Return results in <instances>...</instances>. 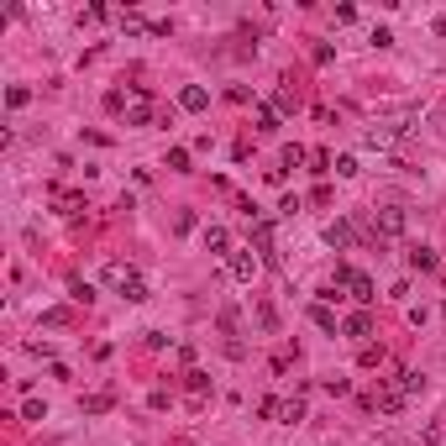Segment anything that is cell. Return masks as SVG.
<instances>
[{
  "instance_id": "26",
  "label": "cell",
  "mask_w": 446,
  "mask_h": 446,
  "mask_svg": "<svg viewBox=\"0 0 446 446\" xmlns=\"http://www.w3.org/2000/svg\"><path fill=\"white\" fill-rule=\"evenodd\" d=\"M278 410H283V399H258V415H263V420H278Z\"/></svg>"
},
{
  "instance_id": "27",
  "label": "cell",
  "mask_w": 446,
  "mask_h": 446,
  "mask_svg": "<svg viewBox=\"0 0 446 446\" xmlns=\"http://www.w3.org/2000/svg\"><path fill=\"white\" fill-rule=\"evenodd\" d=\"M58 205H63V215H79V210H85V200H79V195H58Z\"/></svg>"
},
{
  "instance_id": "4",
  "label": "cell",
  "mask_w": 446,
  "mask_h": 446,
  "mask_svg": "<svg viewBox=\"0 0 446 446\" xmlns=\"http://www.w3.org/2000/svg\"><path fill=\"white\" fill-rule=\"evenodd\" d=\"M342 336H352V342L368 347V336H373V315H368V310H352V315L342 320Z\"/></svg>"
},
{
  "instance_id": "10",
  "label": "cell",
  "mask_w": 446,
  "mask_h": 446,
  "mask_svg": "<svg viewBox=\"0 0 446 446\" xmlns=\"http://www.w3.org/2000/svg\"><path fill=\"white\" fill-rule=\"evenodd\" d=\"M121 32H126V37H142V32H158V21H142L137 11H121Z\"/></svg>"
},
{
  "instance_id": "2",
  "label": "cell",
  "mask_w": 446,
  "mask_h": 446,
  "mask_svg": "<svg viewBox=\"0 0 446 446\" xmlns=\"http://www.w3.org/2000/svg\"><path fill=\"white\" fill-rule=\"evenodd\" d=\"M153 121V89L147 85H137L131 89V111H126V126H147Z\"/></svg>"
},
{
  "instance_id": "21",
  "label": "cell",
  "mask_w": 446,
  "mask_h": 446,
  "mask_svg": "<svg viewBox=\"0 0 446 446\" xmlns=\"http://www.w3.org/2000/svg\"><path fill=\"white\" fill-rule=\"evenodd\" d=\"M26 100H32V89H26V85H11V89H6V105H11V111H21Z\"/></svg>"
},
{
  "instance_id": "31",
  "label": "cell",
  "mask_w": 446,
  "mask_h": 446,
  "mask_svg": "<svg viewBox=\"0 0 446 446\" xmlns=\"http://www.w3.org/2000/svg\"><path fill=\"white\" fill-rule=\"evenodd\" d=\"M436 37H446V16H436Z\"/></svg>"
},
{
  "instance_id": "16",
  "label": "cell",
  "mask_w": 446,
  "mask_h": 446,
  "mask_svg": "<svg viewBox=\"0 0 446 446\" xmlns=\"http://www.w3.org/2000/svg\"><path fill=\"white\" fill-rule=\"evenodd\" d=\"M310 320H315L320 331H331V336H336V315H331V305H320V300H315V305H310Z\"/></svg>"
},
{
  "instance_id": "24",
  "label": "cell",
  "mask_w": 446,
  "mask_h": 446,
  "mask_svg": "<svg viewBox=\"0 0 446 446\" xmlns=\"http://www.w3.org/2000/svg\"><path fill=\"white\" fill-rule=\"evenodd\" d=\"M168 168H173V173L189 168V147H168Z\"/></svg>"
},
{
  "instance_id": "17",
  "label": "cell",
  "mask_w": 446,
  "mask_h": 446,
  "mask_svg": "<svg viewBox=\"0 0 446 446\" xmlns=\"http://www.w3.org/2000/svg\"><path fill=\"white\" fill-rule=\"evenodd\" d=\"M357 362H362V368H384V362H388V352H384V347H362V352H357Z\"/></svg>"
},
{
  "instance_id": "29",
  "label": "cell",
  "mask_w": 446,
  "mask_h": 446,
  "mask_svg": "<svg viewBox=\"0 0 446 446\" xmlns=\"http://www.w3.org/2000/svg\"><path fill=\"white\" fill-rule=\"evenodd\" d=\"M205 388H210V378H205V373H189V394L200 399V394H205Z\"/></svg>"
},
{
  "instance_id": "12",
  "label": "cell",
  "mask_w": 446,
  "mask_h": 446,
  "mask_svg": "<svg viewBox=\"0 0 446 446\" xmlns=\"http://www.w3.org/2000/svg\"><path fill=\"white\" fill-rule=\"evenodd\" d=\"M252 241H258V252H273V221H268V215L252 221Z\"/></svg>"
},
{
  "instance_id": "7",
  "label": "cell",
  "mask_w": 446,
  "mask_h": 446,
  "mask_svg": "<svg viewBox=\"0 0 446 446\" xmlns=\"http://www.w3.org/2000/svg\"><path fill=\"white\" fill-rule=\"evenodd\" d=\"M205 252H221V258H232V232H226V226H205Z\"/></svg>"
},
{
  "instance_id": "14",
  "label": "cell",
  "mask_w": 446,
  "mask_h": 446,
  "mask_svg": "<svg viewBox=\"0 0 446 446\" xmlns=\"http://www.w3.org/2000/svg\"><path fill=\"white\" fill-rule=\"evenodd\" d=\"M305 420V399H283V410H278V425H300Z\"/></svg>"
},
{
  "instance_id": "1",
  "label": "cell",
  "mask_w": 446,
  "mask_h": 446,
  "mask_svg": "<svg viewBox=\"0 0 446 446\" xmlns=\"http://www.w3.org/2000/svg\"><path fill=\"white\" fill-rule=\"evenodd\" d=\"M226 268H232V278H236V283H252L263 263H258V252H252V247H236L232 258H226Z\"/></svg>"
},
{
  "instance_id": "9",
  "label": "cell",
  "mask_w": 446,
  "mask_h": 446,
  "mask_svg": "<svg viewBox=\"0 0 446 446\" xmlns=\"http://www.w3.org/2000/svg\"><path fill=\"white\" fill-rule=\"evenodd\" d=\"M399 131L404 126H368V131H362V142H368V147H394Z\"/></svg>"
},
{
  "instance_id": "5",
  "label": "cell",
  "mask_w": 446,
  "mask_h": 446,
  "mask_svg": "<svg viewBox=\"0 0 446 446\" xmlns=\"http://www.w3.org/2000/svg\"><path fill=\"white\" fill-rule=\"evenodd\" d=\"M347 289H352V300H357L362 310H368V305L378 300V283H373L368 273H352V278H347Z\"/></svg>"
},
{
  "instance_id": "8",
  "label": "cell",
  "mask_w": 446,
  "mask_h": 446,
  "mask_svg": "<svg viewBox=\"0 0 446 446\" xmlns=\"http://www.w3.org/2000/svg\"><path fill=\"white\" fill-rule=\"evenodd\" d=\"M352 236H357V232H352V221H331V226H326V247H336V252L352 247Z\"/></svg>"
},
{
  "instance_id": "20",
  "label": "cell",
  "mask_w": 446,
  "mask_h": 446,
  "mask_svg": "<svg viewBox=\"0 0 446 446\" xmlns=\"http://www.w3.org/2000/svg\"><path fill=\"white\" fill-rule=\"evenodd\" d=\"M69 320H74V315H69V310H63V305H58V310H43V326H48V331L69 326Z\"/></svg>"
},
{
  "instance_id": "6",
  "label": "cell",
  "mask_w": 446,
  "mask_h": 446,
  "mask_svg": "<svg viewBox=\"0 0 446 446\" xmlns=\"http://www.w3.org/2000/svg\"><path fill=\"white\" fill-rule=\"evenodd\" d=\"M210 105V89L205 85H184L179 89V111H205Z\"/></svg>"
},
{
  "instance_id": "15",
  "label": "cell",
  "mask_w": 446,
  "mask_h": 446,
  "mask_svg": "<svg viewBox=\"0 0 446 446\" xmlns=\"http://www.w3.org/2000/svg\"><path fill=\"white\" fill-rule=\"evenodd\" d=\"M410 268H420V273H436V252H430V247H410Z\"/></svg>"
},
{
  "instance_id": "28",
  "label": "cell",
  "mask_w": 446,
  "mask_h": 446,
  "mask_svg": "<svg viewBox=\"0 0 446 446\" xmlns=\"http://www.w3.org/2000/svg\"><path fill=\"white\" fill-rule=\"evenodd\" d=\"M258 326H263V331H278V315H273L268 305H258Z\"/></svg>"
},
{
  "instance_id": "18",
  "label": "cell",
  "mask_w": 446,
  "mask_h": 446,
  "mask_svg": "<svg viewBox=\"0 0 446 446\" xmlns=\"http://www.w3.org/2000/svg\"><path fill=\"white\" fill-rule=\"evenodd\" d=\"M305 158H310L305 147H300V142H289V147H283V158H278V163H283V173H289V168H300Z\"/></svg>"
},
{
  "instance_id": "23",
  "label": "cell",
  "mask_w": 446,
  "mask_h": 446,
  "mask_svg": "<svg viewBox=\"0 0 446 446\" xmlns=\"http://www.w3.org/2000/svg\"><path fill=\"white\" fill-rule=\"evenodd\" d=\"M121 294H126V300H131V305H142V300H147V283H142V273H137V278H131V283H126V289H121Z\"/></svg>"
},
{
  "instance_id": "19",
  "label": "cell",
  "mask_w": 446,
  "mask_h": 446,
  "mask_svg": "<svg viewBox=\"0 0 446 446\" xmlns=\"http://www.w3.org/2000/svg\"><path fill=\"white\" fill-rule=\"evenodd\" d=\"M331 173H336V179H352V173H357V158H352V153L331 158Z\"/></svg>"
},
{
  "instance_id": "22",
  "label": "cell",
  "mask_w": 446,
  "mask_h": 446,
  "mask_svg": "<svg viewBox=\"0 0 446 446\" xmlns=\"http://www.w3.org/2000/svg\"><path fill=\"white\" fill-rule=\"evenodd\" d=\"M21 420H48V404L43 399H26L21 404Z\"/></svg>"
},
{
  "instance_id": "25",
  "label": "cell",
  "mask_w": 446,
  "mask_h": 446,
  "mask_svg": "<svg viewBox=\"0 0 446 446\" xmlns=\"http://www.w3.org/2000/svg\"><path fill=\"white\" fill-rule=\"evenodd\" d=\"M111 404H116L111 394H89V399H85V410H89V415H105V410H111Z\"/></svg>"
},
{
  "instance_id": "30",
  "label": "cell",
  "mask_w": 446,
  "mask_h": 446,
  "mask_svg": "<svg viewBox=\"0 0 446 446\" xmlns=\"http://www.w3.org/2000/svg\"><path fill=\"white\" fill-rule=\"evenodd\" d=\"M368 43H373V48H388V43H394V32H388V26H373Z\"/></svg>"
},
{
  "instance_id": "11",
  "label": "cell",
  "mask_w": 446,
  "mask_h": 446,
  "mask_svg": "<svg viewBox=\"0 0 446 446\" xmlns=\"http://www.w3.org/2000/svg\"><path fill=\"white\" fill-rule=\"evenodd\" d=\"M131 278H137V268H126V263H105V283H111V289H126Z\"/></svg>"
},
{
  "instance_id": "13",
  "label": "cell",
  "mask_w": 446,
  "mask_h": 446,
  "mask_svg": "<svg viewBox=\"0 0 446 446\" xmlns=\"http://www.w3.org/2000/svg\"><path fill=\"white\" fill-rule=\"evenodd\" d=\"M252 121H258V131H278V111H273V105H252Z\"/></svg>"
},
{
  "instance_id": "3",
  "label": "cell",
  "mask_w": 446,
  "mask_h": 446,
  "mask_svg": "<svg viewBox=\"0 0 446 446\" xmlns=\"http://www.w3.org/2000/svg\"><path fill=\"white\" fill-rule=\"evenodd\" d=\"M373 226H378V241H394V236H404V210L399 205H384Z\"/></svg>"
}]
</instances>
